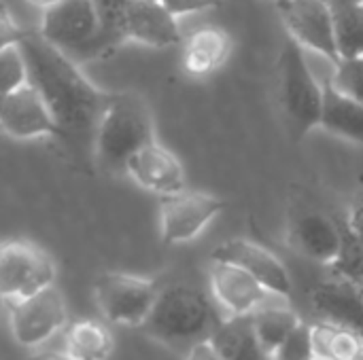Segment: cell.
<instances>
[{"label":"cell","mask_w":363,"mask_h":360,"mask_svg":"<svg viewBox=\"0 0 363 360\" xmlns=\"http://www.w3.org/2000/svg\"><path fill=\"white\" fill-rule=\"evenodd\" d=\"M19 45L28 59L30 83L49 104L62 129V140H87L94 146V136L111 93L96 87L81 70V64L43 38L40 32H26Z\"/></svg>","instance_id":"cell-1"},{"label":"cell","mask_w":363,"mask_h":360,"mask_svg":"<svg viewBox=\"0 0 363 360\" xmlns=\"http://www.w3.org/2000/svg\"><path fill=\"white\" fill-rule=\"evenodd\" d=\"M153 140L155 117L147 100L134 91L111 93L94 136L91 159L102 172L125 174L132 155Z\"/></svg>","instance_id":"cell-2"},{"label":"cell","mask_w":363,"mask_h":360,"mask_svg":"<svg viewBox=\"0 0 363 360\" xmlns=\"http://www.w3.org/2000/svg\"><path fill=\"white\" fill-rule=\"evenodd\" d=\"M323 102L325 85L313 74L306 49L287 36L277 62V104L294 140L321 129Z\"/></svg>","instance_id":"cell-3"},{"label":"cell","mask_w":363,"mask_h":360,"mask_svg":"<svg viewBox=\"0 0 363 360\" xmlns=\"http://www.w3.org/2000/svg\"><path fill=\"white\" fill-rule=\"evenodd\" d=\"M221 318L211 299L187 284L160 291V297L143 325L145 333L166 346L196 344L213 335Z\"/></svg>","instance_id":"cell-4"},{"label":"cell","mask_w":363,"mask_h":360,"mask_svg":"<svg viewBox=\"0 0 363 360\" xmlns=\"http://www.w3.org/2000/svg\"><path fill=\"white\" fill-rule=\"evenodd\" d=\"M96 303L111 325L143 327L160 297L153 280L123 272H106L94 284Z\"/></svg>","instance_id":"cell-5"},{"label":"cell","mask_w":363,"mask_h":360,"mask_svg":"<svg viewBox=\"0 0 363 360\" xmlns=\"http://www.w3.org/2000/svg\"><path fill=\"white\" fill-rule=\"evenodd\" d=\"M51 255L34 242L9 240L0 250V293L4 301H19L55 284Z\"/></svg>","instance_id":"cell-6"},{"label":"cell","mask_w":363,"mask_h":360,"mask_svg":"<svg viewBox=\"0 0 363 360\" xmlns=\"http://www.w3.org/2000/svg\"><path fill=\"white\" fill-rule=\"evenodd\" d=\"M38 32L83 66L89 47L100 34L96 0H60L51 8L43 11Z\"/></svg>","instance_id":"cell-7"},{"label":"cell","mask_w":363,"mask_h":360,"mask_svg":"<svg viewBox=\"0 0 363 360\" xmlns=\"http://www.w3.org/2000/svg\"><path fill=\"white\" fill-rule=\"evenodd\" d=\"M283 28L302 49L325 57L332 66L340 62L334 30V8L328 0H272Z\"/></svg>","instance_id":"cell-8"},{"label":"cell","mask_w":363,"mask_h":360,"mask_svg":"<svg viewBox=\"0 0 363 360\" xmlns=\"http://www.w3.org/2000/svg\"><path fill=\"white\" fill-rule=\"evenodd\" d=\"M228 202L219 195L185 189L181 193L160 197V236L164 244L194 242L223 210Z\"/></svg>","instance_id":"cell-9"},{"label":"cell","mask_w":363,"mask_h":360,"mask_svg":"<svg viewBox=\"0 0 363 360\" xmlns=\"http://www.w3.org/2000/svg\"><path fill=\"white\" fill-rule=\"evenodd\" d=\"M4 303L9 308L13 339L23 348H36L45 344L68 323L66 301L55 284L43 289L32 297Z\"/></svg>","instance_id":"cell-10"},{"label":"cell","mask_w":363,"mask_h":360,"mask_svg":"<svg viewBox=\"0 0 363 360\" xmlns=\"http://www.w3.org/2000/svg\"><path fill=\"white\" fill-rule=\"evenodd\" d=\"M0 127L2 134L11 140L28 142V140H40V138H60L62 129L40 95V91L28 83L15 91L2 93L0 104Z\"/></svg>","instance_id":"cell-11"},{"label":"cell","mask_w":363,"mask_h":360,"mask_svg":"<svg viewBox=\"0 0 363 360\" xmlns=\"http://www.w3.org/2000/svg\"><path fill=\"white\" fill-rule=\"evenodd\" d=\"M125 176L147 193L168 197L187 189V174L181 159L160 140L143 146L125 166Z\"/></svg>","instance_id":"cell-12"},{"label":"cell","mask_w":363,"mask_h":360,"mask_svg":"<svg viewBox=\"0 0 363 360\" xmlns=\"http://www.w3.org/2000/svg\"><path fill=\"white\" fill-rule=\"evenodd\" d=\"M211 261H228L247 269L279 299H289L294 293V284L283 261L272 250L264 248L253 240H245V238L228 240L211 252Z\"/></svg>","instance_id":"cell-13"},{"label":"cell","mask_w":363,"mask_h":360,"mask_svg":"<svg viewBox=\"0 0 363 360\" xmlns=\"http://www.w3.org/2000/svg\"><path fill=\"white\" fill-rule=\"evenodd\" d=\"M208 282L215 301L228 312V316L253 314L277 297L247 269L228 261H211Z\"/></svg>","instance_id":"cell-14"},{"label":"cell","mask_w":363,"mask_h":360,"mask_svg":"<svg viewBox=\"0 0 363 360\" xmlns=\"http://www.w3.org/2000/svg\"><path fill=\"white\" fill-rule=\"evenodd\" d=\"M289 242L300 255L330 269L345 246V223L319 210L302 212L291 223Z\"/></svg>","instance_id":"cell-15"},{"label":"cell","mask_w":363,"mask_h":360,"mask_svg":"<svg viewBox=\"0 0 363 360\" xmlns=\"http://www.w3.org/2000/svg\"><path fill=\"white\" fill-rule=\"evenodd\" d=\"M125 42L151 49H170L183 45L179 17L172 15L162 0H132L123 23Z\"/></svg>","instance_id":"cell-16"},{"label":"cell","mask_w":363,"mask_h":360,"mask_svg":"<svg viewBox=\"0 0 363 360\" xmlns=\"http://www.w3.org/2000/svg\"><path fill=\"white\" fill-rule=\"evenodd\" d=\"M311 303L319 316L353 329L363 337V284L332 274L311 289Z\"/></svg>","instance_id":"cell-17"},{"label":"cell","mask_w":363,"mask_h":360,"mask_svg":"<svg viewBox=\"0 0 363 360\" xmlns=\"http://www.w3.org/2000/svg\"><path fill=\"white\" fill-rule=\"evenodd\" d=\"M232 49L234 38L228 30L219 25L198 28L183 40V72L194 79H208L228 64Z\"/></svg>","instance_id":"cell-18"},{"label":"cell","mask_w":363,"mask_h":360,"mask_svg":"<svg viewBox=\"0 0 363 360\" xmlns=\"http://www.w3.org/2000/svg\"><path fill=\"white\" fill-rule=\"evenodd\" d=\"M323 85H325V102H323L321 129L340 140L363 146V104L340 93L330 83V79H325Z\"/></svg>","instance_id":"cell-19"},{"label":"cell","mask_w":363,"mask_h":360,"mask_svg":"<svg viewBox=\"0 0 363 360\" xmlns=\"http://www.w3.org/2000/svg\"><path fill=\"white\" fill-rule=\"evenodd\" d=\"M211 342L223 360H272L255 337L251 314L228 316L217 325Z\"/></svg>","instance_id":"cell-20"},{"label":"cell","mask_w":363,"mask_h":360,"mask_svg":"<svg viewBox=\"0 0 363 360\" xmlns=\"http://www.w3.org/2000/svg\"><path fill=\"white\" fill-rule=\"evenodd\" d=\"M132 0H96L98 13H100V34L89 47L85 62H98L115 55L119 47L125 45L123 36V23H125V13Z\"/></svg>","instance_id":"cell-21"},{"label":"cell","mask_w":363,"mask_h":360,"mask_svg":"<svg viewBox=\"0 0 363 360\" xmlns=\"http://www.w3.org/2000/svg\"><path fill=\"white\" fill-rule=\"evenodd\" d=\"M253 320V331L262 348L272 356L277 348L304 323L300 314L287 306H262L251 314Z\"/></svg>","instance_id":"cell-22"},{"label":"cell","mask_w":363,"mask_h":360,"mask_svg":"<svg viewBox=\"0 0 363 360\" xmlns=\"http://www.w3.org/2000/svg\"><path fill=\"white\" fill-rule=\"evenodd\" d=\"M66 352L74 360H108L113 354V335L96 320L72 323L66 333Z\"/></svg>","instance_id":"cell-23"},{"label":"cell","mask_w":363,"mask_h":360,"mask_svg":"<svg viewBox=\"0 0 363 360\" xmlns=\"http://www.w3.org/2000/svg\"><path fill=\"white\" fill-rule=\"evenodd\" d=\"M313 344L319 360H351L362 348L363 337L349 327L323 320L313 325Z\"/></svg>","instance_id":"cell-24"},{"label":"cell","mask_w":363,"mask_h":360,"mask_svg":"<svg viewBox=\"0 0 363 360\" xmlns=\"http://www.w3.org/2000/svg\"><path fill=\"white\" fill-rule=\"evenodd\" d=\"M334 8L336 47L340 59L363 57V4H347Z\"/></svg>","instance_id":"cell-25"},{"label":"cell","mask_w":363,"mask_h":360,"mask_svg":"<svg viewBox=\"0 0 363 360\" xmlns=\"http://www.w3.org/2000/svg\"><path fill=\"white\" fill-rule=\"evenodd\" d=\"M0 70H2V93L15 91L30 83L28 59L19 42L0 47Z\"/></svg>","instance_id":"cell-26"},{"label":"cell","mask_w":363,"mask_h":360,"mask_svg":"<svg viewBox=\"0 0 363 360\" xmlns=\"http://www.w3.org/2000/svg\"><path fill=\"white\" fill-rule=\"evenodd\" d=\"M330 83L345 95L363 104V57L340 59L334 64Z\"/></svg>","instance_id":"cell-27"},{"label":"cell","mask_w":363,"mask_h":360,"mask_svg":"<svg viewBox=\"0 0 363 360\" xmlns=\"http://www.w3.org/2000/svg\"><path fill=\"white\" fill-rule=\"evenodd\" d=\"M332 274L363 284V242L351 236L345 227V246L338 261L330 267Z\"/></svg>","instance_id":"cell-28"},{"label":"cell","mask_w":363,"mask_h":360,"mask_svg":"<svg viewBox=\"0 0 363 360\" xmlns=\"http://www.w3.org/2000/svg\"><path fill=\"white\" fill-rule=\"evenodd\" d=\"M272 360H317L313 344V325L302 323L272 354Z\"/></svg>","instance_id":"cell-29"},{"label":"cell","mask_w":363,"mask_h":360,"mask_svg":"<svg viewBox=\"0 0 363 360\" xmlns=\"http://www.w3.org/2000/svg\"><path fill=\"white\" fill-rule=\"evenodd\" d=\"M162 2L177 17L202 13V11H208V8H215V6L221 4V0H162Z\"/></svg>","instance_id":"cell-30"},{"label":"cell","mask_w":363,"mask_h":360,"mask_svg":"<svg viewBox=\"0 0 363 360\" xmlns=\"http://www.w3.org/2000/svg\"><path fill=\"white\" fill-rule=\"evenodd\" d=\"M23 34H26V30H21V25L13 19L9 6L2 4V13H0V47L19 42Z\"/></svg>","instance_id":"cell-31"},{"label":"cell","mask_w":363,"mask_h":360,"mask_svg":"<svg viewBox=\"0 0 363 360\" xmlns=\"http://www.w3.org/2000/svg\"><path fill=\"white\" fill-rule=\"evenodd\" d=\"M345 227L351 236H355L357 240L363 242V191L353 197V202L349 204L347 210V219H345Z\"/></svg>","instance_id":"cell-32"},{"label":"cell","mask_w":363,"mask_h":360,"mask_svg":"<svg viewBox=\"0 0 363 360\" xmlns=\"http://www.w3.org/2000/svg\"><path fill=\"white\" fill-rule=\"evenodd\" d=\"M185 360H223V356L219 354V350L215 348L211 337H206V339H200L187 348V359Z\"/></svg>","instance_id":"cell-33"},{"label":"cell","mask_w":363,"mask_h":360,"mask_svg":"<svg viewBox=\"0 0 363 360\" xmlns=\"http://www.w3.org/2000/svg\"><path fill=\"white\" fill-rule=\"evenodd\" d=\"M26 360H74L66 350L64 352H40V354H34Z\"/></svg>","instance_id":"cell-34"},{"label":"cell","mask_w":363,"mask_h":360,"mask_svg":"<svg viewBox=\"0 0 363 360\" xmlns=\"http://www.w3.org/2000/svg\"><path fill=\"white\" fill-rule=\"evenodd\" d=\"M30 4H34V6H38V8H43V11H47V8H51L53 4H57L60 0H28Z\"/></svg>","instance_id":"cell-35"},{"label":"cell","mask_w":363,"mask_h":360,"mask_svg":"<svg viewBox=\"0 0 363 360\" xmlns=\"http://www.w3.org/2000/svg\"><path fill=\"white\" fill-rule=\"evenodd\" d=\"M336 6H347V4H363V0H330Z\"/></svg>","instance_id":"cell-36"},{"label":"cell","mask_w":363,"mask_h":360,"mask_svg":"<svg viewBox=\"0 0 363 360\" xmlns=\"http://www.w3.org/2000/svg\"><path fill=\"white\" fill-rule=\"evenodd\" d=\"M351 360H363V344H362V348H359V350L355 352V356H353Z\"/></svg>","instance_id":"cell-37"},{"label":"cell","mask_w":363,"mask_h":360,"mask_svg":"<svg viewBox=\"0 0 363 360\" xmlns=\"http://www.w3.org/2000/svg\"><path fill=\"white\" fill-rule=\"evenodd\" d=\"M328 2H330V0H328Z\"/></svg>","instance_id":"cell-38"},{"label":"cell","mask_w":363,"mask_h":360,"mask_svg":"<svg viewBox=\"0 0 363 360\" xmlns=\"http://www.w3.org/2000/svg\"><path fill=\"white\" fill-rule=\"evenodd\" d=\"M317 360H319V359H317Z\"/></svg>","instance_id":"cell-39"}]
</instances>
